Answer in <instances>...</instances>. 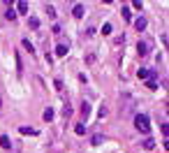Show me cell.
Masks as SVG:
<instances>
[{
	"label": "cell",
	"mask_w": 169,
	"mask_h": 153,
	"mask_svg": "<svg viewBox=\"0 0 169 153\" xmlns=\"http://www.w3.org/2000/svg\"><path fill=\"white\" fill-rule=\"evenodd\" d=\"M0 146H3V149H12V139L7 137V135H3V137H0Z\"/></svg>",
	"instance_id": "cell-4"
},
{
	"label": "cell",
	"mask_w": 169,
	"mask_h": 153,
	"mask_svg": "<svg viewBox=\"0 0 169 153\" xmlns=\"http://www.w3.org/2000/svg\"><path fill=\"white\" fill-rule=\"evenodd\" d=\"M90 142H93V146H97V144H102V135H95V137H93V139H90Z\"/></svg>",
	"instance_id": "cell-14"
},
{
	"label": "cell",
	"mask_w": 169,
	"mask_h": 153,
	"mask_svg": "<svg viewBox=\"0 0 169 153\" xmlns=\"http://www.w3.org/2000/svg\"><path fill=\"white\" fill-rule=\"evenodd\" d=\"M146 88H151V91H155V88H158V84H155L153 79H148V84H146Z\"/></svg>",
	"instance_id": "cell-17"
},
{
	"label": "cell",
	"mask_w": 169,
	"mask_h": 153,
	"mask_svg": "<svg viewBox=\"0 0 169 153\" xmlns=\"http://www.w3.org/2000/svg\"><path fill=\"white\" fill-rule=\"evenodd\" d=\"M146 26H148V21H146V19H144V16H139V19L135 21V28H137V30H139V33H141V30H144V28H146Z\"/></svg>",
	"instance_id": "cell-3"
},
{
	"label": "cell",
	"mask_w": 169,
	"mask_h": 153,
	"mask_svg": "<svg viewBox=\"0 0 169 153\" xmlns=\"http://www.w3.org/2000/svg\"><path fill=\"white\" fill-rule=\"evenodd\" d=\"M16 9H19L21 14H26V12H28V3H26V0H19V3H16Z\"/></svg>",
	"instance_id": "cell-6"
},
{
	"label": "cell",
	"mask_w": 169,
	"mask_h": 153,
	"mask_svg": "<svg viewBox=\"0 0 169 153\" xmlns=\"http://www.w3.org/2000/svg\"><path fill=\"white\" fill-rule=\"evenodd\" d=\"M109 33H111V23H104L102 26V35H109Z\"/></svg>",
	"instance_id": "cell-13"
},
{
	"label": "cell",
	"mask_w": 169,
	"mask_h": 153,
	"mask_svg": "<svg viewBox=\"0 0 169 153\" xmlns=\"http://www.w3.org/2000/svg\"><path fill=\"white\" fill-rule=\"evenodd\" d=\"M144 149H146V151H153V149H155V142H153L151 137H146V139H144Z\"/></svg>",
	"instance_id": "cell-7"
},
{
	"label": "cell",
	"mask_w": 169,
	"mask_h": 153,
	"mask_svg": "<svg viewBox=\"0 0 169 153\" xmlns=\"http://www.w3.org/2000/svg\"><path fill=\"white\" fill-rule=\"evenodd\" d=\"M81 114H84V116L90 114V104H88V102H84V107H81Z\"/></svg>",
	"instance_id": "cell-12"
},
{
	"label": "cell",
	"mask_w": 169,
	"mask_h": 153,
	"mask_svg": "<svg viewBox=\"0 0 169 153\" xmlns=\"http://www.w3.org/2000/svg\"><path fill=\"white\" fill-rule=\"evenodd\" d=\"M23 46H26V49L33 54V44H30V40H23Z\"/></svg>",
	"instance_id": "cell-19"
},
{
	"label": "cell",
	"mask_w": 169,
	"mask_h": 153,
	"mask_svg": "<svg viewBox=\"0 0 169 153\" xmlns=\"http://www.w3.org/2000/svg\"><path fill=\"white\" fill-rule=\"evenodd\" d=\"M28 26H30L33 30H37V28H39V19H35V16H30V19H28Z\"/></svg>",
	"instance_id": "cell-10"
},
{
	"label": "cell",
	"mask_w": 169,
	"mask_h": 153,
	"mask_svg": "<svg viewBox=\"0 0 169 153\" xmlns=\"http://www.w3.org/2000/svg\"><path fill=\"white\" fill-rule=\"evenodd\" d=\"M72 16L74 19H81V16H84V5H74L72 7Z\"/></svg>",
	"instance_id": "cell-2"
},
{
	"label": "cell",
	"mask_w": 169,
	"mask_h": 153,
	"mask_svg": "<svg viewBox=\"0 0 169 153\" xmlns=\"http://www.w3.org/2000/svg\"><path fill=\"white\" fill-rule=\"evenodd\" d=\"M54 116H56V114H54V109H51V107L44 111V121H54Z\"/></svg>",
	"instance_id": "cell-11"
},
{
	"label": "cell",
	"mask_w": 169,
	"mask_h": 153,
	"mask_svg": "<svg viewBox=\"0 0 169 153\" xmlns=\"http://www.w3.org/2000/svg\"><path fill=\"white\" fill-rule=\"evenodd\" d=\"M0 111H3V102H0Z\"/></svg>",
	"instance_id": "cell-21"
},
{
	"label": "cell",
	"mask_w": 169,
	"mask_h": 153,
	"mask_svg": "<svg viewBox=\"0 0 169 153\" xmlns=\"http://www.w3.org/2000/svg\"><path fill=\"white\" fill-rule=\"evenodd\" d=\"M148 116L146 114H137V119H135V128H137V130L139 132H144V135H146L148 130H151V125H148Z\"/></svg>",
	"instance_id": "cell-1"
},
{
	"label": "cell",
	"mask_w": 169,
	"mask_h": 153,
	"mask_svg": "<svg viewBox=\"0 0 169 153\" xmlns=\"http://www.w3.org/2000/svg\"><path fill=\"white\" fill-rule=\"evenodd\" d=\"M5 16H7L9 21H14V19H16V12H14V9H7V14H5Z\"/></svg>",
	"instance_id": "cell-15"
},
{
	"label": "cell",
	"mask_w": 169,
	"mask_h": 153,
	"mask_svg": "<svg viewBox=\"0 0 169 153\" xmlns=\"http://www.w3.org/2000/svg\"><path fill=\"white\" fill-rule=\"evenodd\" d=\"M46 14H49V16H51V19H54V16H56V9H54V7H51V5H49V7H46Z\"/></svg>",
	"instance_id": "cell-20"
},
{
	"label": "cell",
	"mask_w": 169,
	"mask_h": 153,
	"mask_svg": "<svg viewBox=\"0 0 169 153\" xmlns=\"http://www.w3.org/2000/svg\"><path fill=\"white\" fill-rule=\"evenodd\" d=\"M74 132H77V135H86V128L84 125H77V128H74Z\"/></svg>",
	"instance_id": "cell-18"
},
{
	"label": "cell",
	"mask_w": 169,
	"mask_h": 153,
	"mask_svg": "<svg viewBox=\"0 0 169 153\" xmlns=\"http://www.w3.org/2000/svg\"><path fill=\"white\" fill-rule=\"evenodd\" d=\"M123 19H125V21L132 19V14H130V9H127V7H123Z\"/></svg>",
	"instance_id": "cell-16"
},
{
	"label": "cell",
	"mask_w": 169,
	"mask_h": 153,
	"mask_svg": "<svg viewBox=\"0 0 169 153\" xmlns=\"http://www.w3.org/2000/svg\"><path fill=\"white\" fill-rule=\"evenodd\" d=\"M56 54L58 56H67V44H58L56 46Z\"/></svg>",
	"instance_id": "cell-9"
},
{
	"label": "cell",
	"mask_w": 169,
	"mask_h": 153,
	"mask_svg": "<svg viewBox=\"0 0 169 153\" xmlns=\"http://www.w3.org/2000/svg\"><path fill=\"white\" fill-rule=\"evenodd\" d=\"M137 51H139L141 56H146V54H148V44H146V42H139V44H137Z\"/></svg>",
	"instance_id": "cell-5"
},
{
	"label": "cell",
	"mask_w": 169,
	"mask_h": 153,
	"mask_svg": "<svg viewBox=\"0 0 169 153\" xmlns=\"http://www.w3.org/2000/svg\"><path fill=\"white\" fill-rule=\"evenodd\" d=\"M19 132H21V135H30V137H33V135H37V130H33V128H26V125H21Z\"/></svg>",
	"instance_id": "cell-8"
}]
</instances>
